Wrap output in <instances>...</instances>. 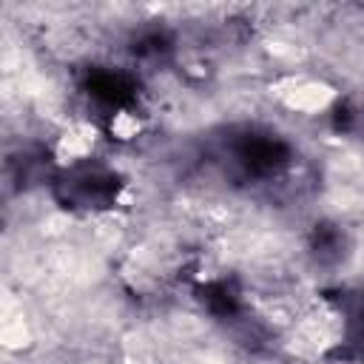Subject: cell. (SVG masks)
Segmentation results:
<instances>
[{
  "instance_id": "6da1fadb",
  "label": "cell",
  "mask_w": 364,
  "mask_h": 364,
  "mask_svg": "<svg viewBox=\"0 0 364 364\" xmlns=\"http://www.w3.org/2000/svg\"><path fill=\"white\" fill-rule=\"evenodd\" d=\"M51 196L71 213H108L119 205L125 179L102 159L80 156L68 159L51 173Z\"/></svg>"
},
{
  "instance_id": "7a4b0ae2",
  "label": "cell",
  "mask_w": 364,
  "mask_h": 364,
  "mask_svg": "<svg viewBox=\"0 0 364 364\" xmlns=\"http://www.w3.org/2000/svg\"><path fill=\"white\" fill-rule=\"evenodd\" d=\"M228 168L245 182H270L279 179L293 165V148L287 139L262 128H242L228 136L222 151Z\"/></svg>"
},
{
  "instance_id": "3957f363",
  "label": "cell",
  "mask_w": 364,
  "mask_h": 364,
  "mask_svg": "<svg viewBox=\"0 0 364 364\" xmlns=\"http://www.w3.org/2000/svg\"><path fill=\"white\" fill-rule=\"evenodd\" d=\"M307 250L321 267H333L347 256V233L336 222H318L310 230Z\"/></svg>"
}]
</instances>
